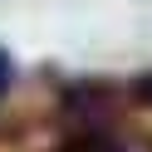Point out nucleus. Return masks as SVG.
<instances>
[{"mask_svg":"<svg viewBox=\"0 0 152 152\" xmlns=\"http://www.w3.org/2000/svg\"><path fill=\"white\" fill-rule=\"evenodd\" d=\"M118 93L123 88L108 83V79H74V83H64L59 108L69 113V118H103V113H113Z\"/></svg>","mask_w":152,"mask_h":152,"instance_id":"f257e3e1","label":"nucleus"},{"mask_svg":"<svg viewBox=\"0 0 152 152\" xmlns=\"http://www.w3.org/2000/svg\"><path fill=\"white\" fill-rule=\"evenodd\" d=\"M49 152H128L113 132H103V128H74L69 137H59Z\"/></svg>","mask_w":152,"mask_h":152,"instance_id":"f03ea898","label":"nucleus"},{"mask_svg":"<svg viewBox=\"0 0 152 152\" xmlns=\"http://www.w3.org/2000/svg\"><path fill=\"white\" fill-rule=\"evenodd\" d=\"M147 152H152V137H147Z\"/></svg>","mask_w":152,"mask_h":152,"instance_id":"39448f33","label":"nucleus"},{"mask_svg":"<svg viewBox=\"0 0 152 152\" xmlns=\"http://www.w3.org/2000/svg\"><path fill=\"white\" fill-rule=\"evenodd\" d=\"M123 93H128L132 108H147V113H152V69H142L137 79H128V88H123Z\"/></svg>","mask_w":152,"mask_h":152,"instance_id":"7ed1b4c3","label":"nucleus"},{"mask_svg":"<svg viewBox=\"0 0 152 152\" xmlns=\"http://www.w3.org/2000/svg\"><path fill=\"white\" fill-rule=\"evenodd\" d=\"M10 88H15V54L0 44V103L10 98Z\"/></svg>","mask_w":152,"mask_h":152,"instance_id":"20e7f679","label":"nucleus"}]
</instances>
